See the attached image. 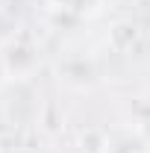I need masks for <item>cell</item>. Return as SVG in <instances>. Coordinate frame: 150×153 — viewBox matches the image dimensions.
I'll use <instances>...</instances> for the list:
<instances>
[{
  "label": "cell",
  "mask_w": 150,
  "mask_h": 153,
  "mask_svg": "<svg viewBox=\"0 0 150 153\" xmlns=\"http://www.w3.org/2000/svg\"><path fill=\"white\" fill-rule=\"evenodd\" d=\"M0 56H3V65H6V71H9V79H18V82H27V79L38 71V65H41L38 44L30 36L9 38V41L0 47Z\"/></svg>",
  "instance_id": "cell-1"
},
{
  "label": "cell",
  "mask_w": 150,
  "mask_h": 153,
  "mask_svg": "<svg viewBox=\"0 0 150 153\" xmlns=\"http://www.w3.org/2000/svg\"><path fill=\"white\" fill-rule=\"evenodd\" d=\"M56 74L62 85L82 91V88H91L97 82V65L88 56H65V59H59Z\"/></svg>",
  "instance_id": "cell-2"
},
{
  "label": "cell",
  "mask_w": 150,
  "mask_h": 153,
  "mask_svg": "<svg viewBox=\"0 0 150 153\" xmlns=\"http://www.w3.org/2000/svg\"><path fill=\"white\" fill-rule=\"evenodd\" d=\"M59 12L71 15V18H94L103 12L106 0H50Z\"/></svg>",
  "instance_id": "cell-3"
},
{
  "label": "cell",
  "mask_w": 150,
  "mask_h": 153,
  "mask_svg": "<svg viewBox=\"0 0 150 153\" xmlns=\"http://www.w3.org/2000/svg\"><path fill=\"white\" fill-rule=\"evenodd\" d=\"M109 41H112V47L118 53H130L132 44L138 41V27L130 24V21H118L112 27V33H109Z\"/></svg>",
  "instance_id": "cell-4"
},
{
  "label": "cell",
  "mask_w": 150,
  "mask_h": 153,
  "mask_svg": "<svg viewBox=\"0 0 150 153\" xmlns=\"http://www.w3.org/2000/svg\"><path fill=\"white\" fill-rule=\"evenodd\" d=\"M9 82V71H6V65H3V56H0V88Z\"/></svg>",
  "instance_id": "cell-5"
},
{
  "label": "cell",
  "mask_w": 150,
  "mask_h": 153,
  "mask_svg": "<svg viewBox=\"0 0 150 153\" xmlns=\"http://www.w3.org/2000/svg\"><path fill=\"white\" fill-rule=\"evenodd\" d=\"M130 153H144V150H130Z\"/></svg>",
  "instance_id": "cell-6"
}]
</instances>
